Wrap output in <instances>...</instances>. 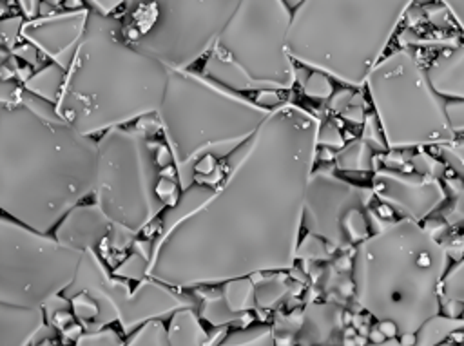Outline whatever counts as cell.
I'll list each match as a JSON object with an SVG mask.
<instances>
[{"mask_svg": "<svg viewBox=\"0 0 464 346\" xmlns=\"http://www.w3.org/2000/svg\"><path fill=\"white\" fill-rule=\"evenodd\" d=\"M364 85L388 147H440L457 138L450 116L453 100L431 87L426 71L408 49L382 56Z\"/></svg>", "mask_w": 464, "mask_h": 346, "instance_id": "4", "label": "cell"}, {"mask_svg": "<svg viewBox=\"0 0 464 346\" xmlns=\"http://www.w3.org/2000/svg\"><path fill=\"white\" fill-rule=\"evenodd\" d=\"M241 0H127L123 36L170 69L207 54Z\"/></svg>", "mask_w": 464, "mask_h": 346, "instance_id": "5", "label": "cell"}, {"mask_svg": "<svg viewBox=\"0 0 464 346\" xmlns=\"http://www.w3.org/2000/svg\"><path fill=\"white\" fill-rule=\"evenodd\" d=\"M450 264L448 250L417 219L402 217L357 243V301L393 335H415L440 312Z\"/></svg>", "mask_w": 464, "mask_h": 346, "instance_id": "1", "label": "cell"}, {"mask_svg": "<svg viewBox=\"0 0 464 346\" xmlns=\"http://www.w3.org/2000/svg\"><path fill=\"white\" fill-rule=\"evenodd\" d=\"M417 0H303L286 33L290 58L348 87L364 85Z\"/></svg>", "mask_w": 464, "mask_h": 346, "instance_id": "2", "label": "cell"}, {"mask_svg": "<svg viewBox=\"0 0 464 346\" xmlns=\"http://www.w3.org/2000/svg\"><path fill=\"white\" fill-rule=\"evenodd\" d=\"M440 4L448 9L455 24L464 31V0H440Z\"/></svg>", "mask_w": 464, "mask_h": 346, "instance_id": "14", "label": "cell"}, {"mask_svg": "<svg viewBox=\"0 0 464 346\" xmlns=\"http://www.w3.org/2000/svg\"><path fill=\"white\" fill-rule=\"evenodd\" d=\"M65 76H67V71L62 65L51 62L45 67H42L40 71H36L34 74H31L24 82V87L29 92L47 100L49 103H56L63 91Z\"/></svg>", "mask_w": 464, "mask_h": 346, "instance_id": "9", "label": "cell"}, {"mask_svg": "<svg viewBox=\"0 0 464 346\" xmlns=\"http://www.w3.org/2000/svg\"><path fill=\"white\" fill-rule=\"evenodd\" d=\"M303 91L306 96L310 98H317V100H324L328 96L334 94V85L330 82V76L321 72V71H314V69H306L304 72V80H301Z\"/></svg>", "mask_w": 464, "mask_h": 346, "instance_id": "11", "label": "cell"}, {"mask_svg": "<svg viewBox=\"0 0 464 346\" xmlns=\"http://www.w3.org/2000/svg\"><path fill=\"white\" fill-rule=\"evenodd\" d=\"M18 7L22 9V14L27 18V20H33L40 14V4L42 0H16Z\"/></svg>", "mask_w": 464, "mask_h": 346, "instance_id": "16", "label": "cell"}, {"mask_svg": "<svg viewBox=\"0 0 464 346\" xmlns=\"http://www.w3.org/2000/svg\"><path fill=\"white\" fill-rule=\"evenodd\" d=\"M283 2H285V4H286V5H288L292 11H294V9H295V7H297V5H299L303 0H283Z\"/></svg>", "mask_w": 464, "mask_h": 346, "instance_id": "17", "label": "cell"}, {"mask_svg": "<svg viewBox=\"0 0 464 346\" xmlns=\"http://www.w3.org/2000/svg\"><path fill=\"white\" fill-rule=\"evenodd\" d=\"M292 9L283 0H241L207 53L203 74L232 89L286 91L295 65L286 51Z\"/></svg>", "mask_w": 464, "mask_h": 346, "instance_id": "3", "label": "cell"}, {"mask_svg": "<svg viewBox=\"0 0 464 346\" xmlns=\"http://www.w3.org/2000/svg\"><path fill=\"white\" fill-rule=\"evenodd\" d=\"M375 176V194L388 199L390 207L402 210L406 217L424 219L446 199V192L437 178L417 172H379Z\"/></svg>", "mask_w": 464, "mask_h": 346, "instance_id": "7", "label": "cell"}, {"mask_svg": "<svg viewBox=\"0 0 464 346\" xmlns=\"http://www.w3.org/2000/svg\"><path fill=\"white\" fill-rule=\"evenodd\" d=\"M426 71L431 87L444 98L464 100V43H453Z\"/></svg>", "mask_w": 464, "mask_h": 346, "instance_id": "8", "label": "cell"}, {"mask_svg": "<svg viewBox=\"0 0 464 346\" xmlns=\"http://www.w3.org/2000/svg\"><path fill=\"white\" fill-rule=\"evenodd\" d=\"M89 13L91 7L40 14L24 24L22 40L33 43L44 56L67 71L85 34Z\"/></svg>", "mask_w": 464, "mask_h": 346, "instance_id": "6", "label": "cell"}, {"mask_svg": "<svg viewBox=\"0 0 464 346\" xmlns=\"http://www.w3.org/2000/svg\"><path fill=\"white\" fill-rule=\"evenodd\" d=\"M419 4H430V2H433V0H417Z\"/></svg>", "mask_w": 464, "mask_h": 346, "instance_id": "18", "label": "cell"}, {"mask_svg": "<svg viewBox=\"0 0 464 346\" xmlns=\"http://www.w3.org/2000/svg\"><path fill=\"white\" fill-rule=\"evenodd\" d=\"M85 2L91 5V9L102 14H112L118 7L125 5L127 0H85Z\"/></svg>", "mask_w": 464, "mask_h": 346, "instance_id": "15", "label": "cell"}, {"mask_svg": "<svg viewBox=\"0 0 464 346\" xmlns=\"http://www.w3.org/2000/svg\"><path fill=\"white\" fill-rule=\"evenodd\" d=\"M444 149V158L448 163H451L453 170H457L460 176H464V143H446L440 145Z\"/></svg>", "mask_w": 464, "mask_h": 346, "instance_id": "13", "label": "cell"}, {"mask_svg": "<svg viewBox=\"0 0 464 346\" xmlns=\"http://www.w3.org/2000/svg\"><path fill=\"white\" fill-rule=\"evenodd\" d=\"M442 299L460 303L464 306V257L460 263H451L440 286Z\"/></svg>", "mask_w": 464, "mask_h": 346, "instance_id": "10", "label": "cell"}, {"mask_svg": "<svg viewBox=\"0 0 464 346\" xmlns=\"http://www.w3.org/2000/svg\"><path fill=\"white\" fill-rule=\"evenodd\" d=\"M25 16H7L0 22V33H2V40L5 47H14L18 38H22V29H24V20Z\"/></svg>", "mask_w": 464, "mask_h": 346, "instance_id": "12", "label": "cell"}]
</instances>
